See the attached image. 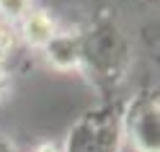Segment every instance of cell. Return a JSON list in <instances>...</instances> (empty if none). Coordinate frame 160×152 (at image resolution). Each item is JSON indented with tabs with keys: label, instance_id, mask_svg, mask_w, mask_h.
<instances>
[{
	"label": "cell",
	"instance_id": "1",
	"mask_svg": "<svg viewBox=\"0 0 160 152\" xmlns=\"http://www.w3.org/2000/svg\"><path fill=\"white\" fill-rule=\"evenodd\" d=\"M80 65L78 70L88 77L103 101L119 98L116 93L127 83L132 70V44L122 23L108 11L96 13L83 28H78Z\"/></svg>",
	"mask_w": 160,
	"mask_h": 152
},
{
	"label": "cell",
	"instance_id": "2",
	"mask_svg": "<svg viewBox=\"0 0 160 152\" xmlns=\"http://www.w3.org/2000/svg\"><path fill=\"white\" fill-rule=\"evenodd\" d=\"M122 108L124 101H101L70 126L62 152H122L124 131H122Z\"/></svg>",
	"mask_w": 160,
	"mask_h": 152
},
{
	"label": "cell",
	"instance_id": "3",
	"mask_svg": "<svg viewBox=\"0 0 160 152\" xmlns=\"http://www.w3.org/2000/svg\"><path fill=\"white\" fill-rule=\"evenodd\" d=\"M124 145L134 152H160V98L158 88H142L122 108Z\"/></svg>",
	"mask_w": 160,
	"mask_h": 152
},
{
	"label": "cell",
	"instance_id": "4",
	"mask_svg": "<svg viewBox=\"0 0 160 152\" xmlns=\"http://www.w3.org/2000/svg\"><path fill=\"white\" fill-rule=\"evenodd\" d=\"M44 59L49 67H54L57 72H72L80 65V42H78V28L75 31H59L52 36L44 49H42Z\"/></svg>",
	"mask_w": 160,
	"mask_h": 152
},
{
	"label": "cell",
	"instance_id": "5",
	"mask_svg": "<svg viewBox=\"0 0 160 152\" xmlns=\"http://www.w3.org/2000/svg\"><path fill=\"white\" fill-rule=\"evenodd\" d=\"M57 31H59L57 21H54L47 11H42V8H34V11L28 13L21 23H18V28H16L18 39H21L26 47L39 49V52L52 42V36H54Z\"/></svg>",
	"mask_w": 160,
	"mask_h": 152
},
{
	"label": "cell",
	"instance_id": "6",
	"mask_svg": "<svg viewBox=\"0 0 160 152\" xmlns=\"http://www.w3.org/2000/svg\"><path fill=\"white\" fill-rule=\"evenodd\" d=\"M34 11V0H0V21L18 28V23Z\"/></svg>",
	"mask_w": 160,
	"mask_h": 152
},
{
	"label": "cell",
	"instance_id": "7",
	"mask_svg": "<svg viewBox=\"0 0 160 152\" xmlns=\"http://www.w3.org/2000/svg\"><path fill=\"white\" fill-rule=\"evenodd\" d=\"M16 44H18V34H16V28L0 21V65H5V62H8V57L13 54Z\"/></svg>",
	"mask_w": 160,
	"mask_h": 152
},
{
	"label": "cell",
	"instance_id": "8",
	"mask_svg": "<svg viewBox=\"0 0 160 152\" xmlns=\"http://www.w3.org/2000/svg\"><path fill=\"white\" fill-rule=\"evenodd\" d=\"M8 90H11V75H8L5 65H0V101L8 96Z\"/></svg>",
	"mask_w": 160,
	"mask_h": 152
},
{
	"label": "cell",
	"instance_id": "9",
	"mask_svg": "<svg viewBox=\"0 0 160 152\" xmlns=\"http://www.w3.org/2000/svg\"><path fill=\"white\" fill-rule=\"evenodd\" d=\"M34 152H62V147L57 142H42V145L34 147Z\"/></svg>",
	"mask_w": 160,
	"mask_h": 152
},
{
	"label": "cell",
	"instance_id": "10",
	"mask_svg": "<svg viewBox=\"0 0 160 152\" xmlns=\"http://www.w3.org/2000/svg\"><path fill=\"white\" fill-rule=\"evenodd\" d=\"M0 152H18V150L8 137H0Z\"/></svg>",
	"mask_w": 160,
	"mask_h": 152
}]
</instances>
